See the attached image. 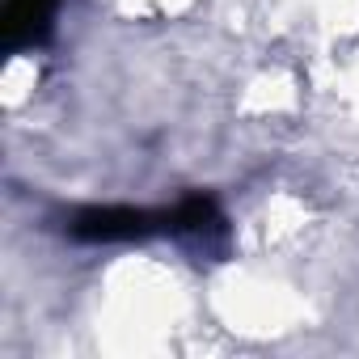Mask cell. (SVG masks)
<instances>
[{
	"mask_svg": "<svg viewBox=\"0 0 359 359\" xmlns=\"http://www.w3.org/2000/svg\"><path fill=\"white\" fill-rule=\"evenodd\" d=\"M68 233L76 241H140L152 233H177L173 208L169 212H144V208H85L72 216Z\"/></svg>",
	"mask_w": 359,
	"mask_h": 359,
	"instance_id": "cell-1",
	"label": "cell"
},
{
	"mask_svg": "<svg viewBox=\"0 0 359 359\" xmlns=\"http://www.w3.org/2000/svg\"><path fill=\"white\" fill-rule=\"evenodd\" d=\"M55 9L60 0H5V13H0L5 51H26L47 43L55 30Z\"/></svg>",
	"mask_w": 359,
	"mask_h": 359,
	"instance_id": "cell-2",
	"label": "cell"
}]
</instances>
